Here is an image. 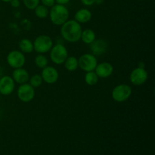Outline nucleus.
<instances>
[{
    "label": "nucleus",
    "instance_id": "2eb2a0df",
    "mask_svg": "<svg viewBox=\"0 0 155 155\" xmlns=\"http://www.w3.org/2000/svg\"><path fill=\"white\" fill-rule=\"evenodd\" d=\"M92 12L87 8H80L74 15V20L78 23L86 24L92 19Z\"/></svg>",
    "mask_w": 155,
    "mask_h": 155
},
{
    "label": "nucleus",
    "instance_id": "ddd939ff",
    "mask_svg": "<svg viewBox=\"0 0 155 155\" xmlns=\"http://www.w3.org/2000/svg\"><path fill=\"white\" fill-rule=\"evenodd\" d=\"M95 74L98 78L106 79L110 77L114 73V67L109 62H101L98 64L95 69Z\"/></svg>",
    "mask_w": 155,
    "mask_h": 155
},
{
    "label": "nucleus",
    "instance_id": "6ab92c4d",
    "mask_svg": "<svg viewBox=\"0 0 155 155\" xmlns=\"http://www.w3.org/2000/svg\"><path fill=\"white\" fill-rule=\"evenodd\" d=\"M98 80L99 78H98V75L95 74V71L86 72V75H85V82L88 86H95L98 83Z\"/></svg>",
    "mask_w": 155,
    "mask_h": 155
},
{
    "label": "nucleus",
    "instance_id": "dca6fc26",
    "mask_svg": "<svg viewBox=\"0 0 155 155\" xmlns=\"http://www.w3.org/2000/svg\"><path fill=\"white\" fill-rule=\"evenodd\" d=\"M80 39L85 44L90 45L96 39V34L92 29H85L82 31Z\"/></svg>",
    "mask_w": 155,
    "mask_h": 155
},
{
    "label": "nucleus",
    "instance_id": "1a4fd4ad",
    "mask_svg": "<svg viewBox=\"0 0 155 155\" xmlns=\"http://www.w3.org/2000/svg\"><path fill=\"white\" fill-rule=\"evenodd\" d=\"M35 94L36 92H35L34 88L28 83L20 85L17 90L18 98L24 103L30 102L34 98Z\"/></svg>",
    "mask_w": 155,
    "mask_h": 155
},
{
    "label": "nucleus",
    "instance_id": "f8f14e48",
    "mask_svg": "<svg viewBox=\"0 0 155 155\" xmlns=\"http://www.w3.org/2000/svg\"><path fill=\"white\" fill-rule=\"evenodd\" d=\"M108 48L107 41L103 39H95L90 44V51L95 56H101L105 54Z\"/></svg>",
    "mask_w": 155,
    "mask_h": 155
},
{
    "label": "nucleus",
    "instance_id": "f03ea898",
    "mask_svg": "<svg viewBox=\"0 0 155 155\" xmlns=\"http://www.w3.org/2000/svg\"><path fill=\"white\" fill-rule=\"evenodd\" d=\"M50 21L54 25L61 26L68 20H69V11L68 8L63 5H54L49 10Z\"/></svg>",
    "mask_w": 155,
    "mask_h": 155
},
{
    "label": "nucleus",
    "instance_id": "b1692460",
    "mask_svg": "<svg viewBox=\"0 0 155 155\" xmlns=\"http://www.w3.org/2000/svg\"><path fill=\"white\" fill-rule=\"evenodd\" d=\"M41 2L47 8H51L54 5H55V0H41Z\"/></svg>",
    "mask_w": 155,
    "mask_h": 155
},
{
    "label": "nucleus",
    "instance_id": "393cba45",
    "mask_svg": "<svg viewBox=\"0 0 155 155\" xmlns=\"http://www.w3.org/2000/svg\"><path fill=\"white\" fill-rule=\"evenodd\" d=\"M81 2L83 3L84 5L86 6H90L95 4V0H81Z\"/></svg>",
    "mask_w": 155,
    "mask_h": 155
},
{
    "label": "nucleus",
    "instance_id": "6e6552de",
    "mask_svg": "<svg viewBox=\"0 0 155 155\" xmlns=\"http://www.w3.org/2000/svg\"><path fill=\"white\" fill-rule=\"evenodd\" d=\"M148 74L145 68L138 67L131 71L130 75V80L134 86H142L148 80Z\"/></svg>",
    "mask_w": 155,
    "mask_h": 155
},
{
    "label": "nucleus",
    "instance_id": "4be33fe9",
    "mask_svg": "<svg viewBox=\"0 0 155 155\" xmlns=\"http://www.w3.org/2000/svg\"><path fill=\"white\" fill-rule=\"evenodd\" d=\"M42 83H43V80L41 77V74H34L31 77H30V80H29V84L31 85L34 89L39 87L42 84Z\"/></svg>",
    "mask_w": 155,
    "mask_h": 155
},
{
    "label": "nucleus",
    "instance_id": "9b49d317",
    "mask_svg": "<svg viewBox=\"0 0 155 155\" xmlns=\"http://www.w3.org/2000/svg\"><path fill=\"white\" fill-rule=\"evenodd\" d=\"M15 89V82L10 76H3L0 78V95H9Z\"/></svg>",
    "mask_w": 155,
    "mask_h": 155
},
{
    "label": "nucleus",
    "instance_id": "c85d7f7f",
    "mask_svg": "<svg viewBox=\"0 0 155 155\" xmlns=\"http://www.w3.org/2000/svg\"><path fill=\"white\" fill-rule=\"evenodd\" d=\"M2 2H10L12 0H2Z\"/></svg>",
    "mask_w": 155,
    "mask_h": 155
},
{
    "label": "nucleus",
    "instance_id": "a211bd4d",
    "mask_svg": "<svg viewBox=\"0 0 155 155\" xmlns=\"http://www.w3.org/2000/svg\"><path fill=\"white\" fill-rule=\"evenodd\" d=\"M64 64L67 71L69 72H74L77 71V68H79L78 58L74 56H68L65 61L64 62Z\"/></svg>",
    "mask_w": 155,
    "mask_h": 155
},
{
    "label": "nucleus",
    "instance_id": "0eeeda50",
    "mask_svg": "<svg viewBox=\"0 0 155 155\" xmlns=\"http://www.w3.org/2000/svg\"><path fill=\"white\" fill-rule=\"evenodd\" d=\"M7 63L11 68L14 69L23 68L26 63L25 55L23 52L18 50H13L7 55Z\"/></svg>",
    "mask_w": 155,
    "mask_h": 155
},
{
    "label": "nucleus",
    "instance_id": "a878e982",
    "mask_svg": "<svg viewBox=\"0 0 155 155\" xmlns=\"http://www.w3.org/2000/svg\"><path fill=\"white\" fill-rule=\"evenodd\" d=\"M11 5L13 8H18L20 5H21V2L20 0H12L10 2Z\"/></svg>",
    "mask_w": 155,
    "mask_h": 155
},
{
    "label": "nucleus",
    "instance_id": "7ed1b4c3",
    "mask_svg": "<svg viewBox=\"0 0 155 155\" xmlns=\"http://www.w3.org/2000/svg\"><path fill=\"white\" fill-rule=\"evenodd\" d=\"M132 93L133 90L130 85L121 83L114 88L111 92V96L115 101L122 103L127 101L131 97Z\"/></svg>",
    "mask_w": 155,
    "mask_h": 155
},
{
    "label": "nucleus",
    "instance_id": "f3484780",
    "mask_svg": "<svg viewBox=\"0 0 155 155\" xmlns=\"http://www.w3.org/2000/svg\"><path fill=\"white\" fill-rule=\"evenodd\" d=\"M20 51L24 54H30L34 51L33 43L30 39H22L19 42Z\"/></svg>",
    "mask_w": 155,
    "mask_h": 155
},
{
    "label": "nucleus",
    "instance_id": "423d86ee",
    "mask_svg": "<svg viewBox=\"0 0 155 155\" xmlns=\"http://www.w3.org/2000/svg\"><path fill=\"white\" fill-rule=\"evenodd\" d=\"M78 64L79 68L86 73L95 71L98 64V61L96 57L92 53H86L82 54L78 58Z\"/></svg>",
    "mask_w": 155,
    "mask_h": 155
},
{
    "label": "nucleus",
    "instance_id": "4468645a",
    "mask_svg": "<svg viewBox=\"0 0 155 155\" xmlns=\"http://www.w3.org/2000/svg\"><path fill=\"white\" fill-rule=\"evenodd\" d=\"M12 77L15 83L21 85L28 83L30 77L27 70L23 68H20L14 70Z\"/></svg>",
    "mask_w": 155,
    "mask_h": 155
},
{
    "label": "nucleus",
    "instance_id": "f257e3e1",
    "mask_svg": "<svg viewBox=\"0 0 155 155\" xmlns=\"http://www.w3.org/2000/svg\"><path fill=\"white\" fill-rule=\"evenodd\" d=\"M83 31L81 24L75 20H68L61 27V35L65 41L75 43L80 40Z\"/></svg>",
    "mask_w": 155,
    "mask_h": 155
},
{
    "label": "nucleus",
    "instance_id": "cd10ccee",
    "mask_svg": "<svg viewBox=\"0 0 155 155\" xmlns=\"http://www.w3.org/2000/svg\"><path fill=\"white\" fill-rule=\"evenodd\" d=\"M104 2V0H95V2L97 5H101Z\"/></svg>",
    "mask_w": 155,
    "mask_h": 155
},
{
    "label": "nucleus",
    "instance_id": "39448f33",
    "mask_svg": "<svg viewBox=\"0 0 155 155\" xmlns=\"http://www.w3.org/2000/svg\"><path fill=\"white\" fill-rule=\"evenodd\" d=\"M33 49L38 54H45L51 50L53 46L52 39L47 35H40L35 39Z\"/></svg>",
    "mask_w": 155,
    "mask_h": 155
},
{
    "label": "nucleus",
    "instance_id": "aec40b11",
    "mask_svg": "<svg viewBox=\"0 0 155 155\" xmlns=\"http://www.w3.org/2000/svg\"><path fill=\"white\" fill-rule=\"evenodd\" d=\"M34 62L37 68L43 69L44 68L48 66V60L44 54H38L35 58Z\"/></svg>",
    "mask_w": 155,
    "mask_h": 155
},
{
    "label": "nucleus",
    "instance_id": "20e7f679",
    "mask_svg": "<svg viewBox=\"0 0 155 155\" xmlns=\"http://www.w3.org/2000/svg\"><path fill=\"white\" fill-rule=\"evenodd\" d=\"M50 59L54 64L58 65L63 64L64 62L68 57V51L66 47L62 44L53 45L52 48L49 51Z\"/></svg>",
    "mask_w": 155,
    "mask_h": 155
},
{
    "label": "nucleus",
    "instance_id": "c756f323",
    "mask_svg": "<svg viewBox=\"0 0 155 155\" xmlns=\"http://www.w3.org/2000/svg\"><path fill=\"white\" fill-rule=\"evenodd\" d=\"M139 1H143V0H139Z\"/></svg>",
    "mask_w": 155,
    "mask_h": 155
},
{
    "label": "nucleus",
    "instance_id": "bb28decb",
    "mask_svg": "<svg viewBox=\"0 0 155 155\" xmlns=\"http://www.w3.org/2000/svg\"><path fill=\"white\" fill-rule=\"evenodd\" d=\"M70 1H71V0H55V2L57 3V4L65 5L68 4Z\"/></svg>",
    "mask_w": 155,
    "mask_h": 155
},
{
    "label": "nucleus",
    "instance_id": "412c9836",
    "mask_svg": "<svg viewBox=\"0 0 155 155\" xmlns=\"http://www.w3.org/2000/svg\"><path fill=\"white\" fill-rule=\"evenodd\" d=\"M34 12L36 16L40 19H44V18H47L49 14V10L48 9V8L43 5H39L34 9Z\"/></svg>",
    "mask_w": 155,
    "mask_h": 155
},
{
    "label": "nucleus",
    "instance_id": "5701e85b",
    "mask_svg": "<svg viewBox=\"0 0 155 155\" xmlns=\"http://www.w3.org/2000/svg\"><path fill=\"white\" fill-rule=\"evenodd\" d=\"M23 2L27 8L30 10H34L39 5L40 0H23Z\"/></svg>",
    "mask_w": 155,
    "mask_h": 155
},
{
    "label": "nucleus",
    "instance_id": "9d476101",
    "mask_svg": "<svg viewBox=\"0 0 155 155\" xmlns=\"http://www.w3.org/2000/svg\"><path fill=\"white\" fill-rule=\"evenodd\" d=\"M41 77L45 83L48 84H54L58 80L59 73L54 67L46 66L42 69Z\"/></svg>",
    "mask_w": 155,
    "mask_h": 155
}]
</instances>
